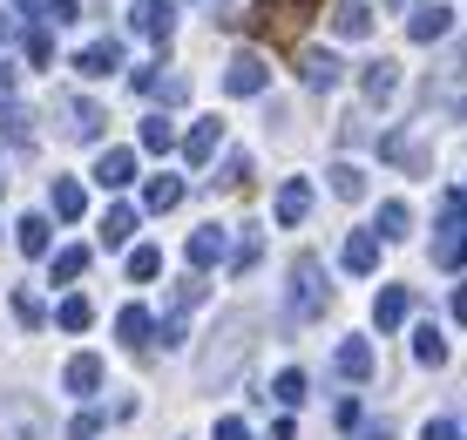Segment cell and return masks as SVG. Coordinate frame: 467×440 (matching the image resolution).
Instances as JSON below:
<instances>
[{
  "label": "cell",
  "mask_w": 467,
  "mask_h": 440,
  "mask_svg": "<svg viewBox=\"0 0 467 440\" xmlns=\"http://www.w3.org/2000/svg\"><path fill=\"white\" fill-rule=\"evenodd\" d=\"M413 360H420V366H447V339H441V325H420V332H413Z\"/></svg>",
  "instance_id": "26"
},
{
  "label": "cell",
  "mask_w": 467,
  "mask_h": 440,
  "mask_svg": "<svg viewBox=\"0 0 467 440\" xmlns=\"http://www.w3.org/2000/svg\"><path fill=\"white\" fill-rule=\"evenodd\" d=\"M454 319H461V325H467V285H461V291H454Z\"/></svg>",
  "instance_id": "46"
},
{
  "label": "cell",
  "mask_w": 467,
  "mask_h": 440,
  "mask_svg": "<svg viewBox=\"0 0 467 440\" xmlns=\"http://www.w3.org/2000/svg\"><path fill=\"white\" fill-rule=\"evenodd\" d=\"M461 440H467V434H461Z\"/></svg>",
  "instance_id": "50"
},
{
  "label": "cell",
  "mask_w": 467,
  "mask_h": 440,
  "mask_svg": "<svg viewBox=\"0 0 467 440\" xmlns=\"http://www.w3.org/2000/svg\"><path fill=\"white\" fill-rule=\"evenodd\" d=\"M407 35L420 41V47H427V41H447V35H454V14H447L441 0H427V7L413 14V21H407Z\"/></svg>",
  "instance_id": "14"
},
{
  "label": "cell",
  "mask_w": 467,
  "mask_h": 440,
  "mask_svg": "<svg viewBox=\"0 0 467 440\" xmlns=\"http://www.w3.org/2000/svg\"><path fill=\"white\" fill-rule=\"evenodd\" d=\"M407 224H413V210L393 197V204H379V224H373V231H379V237H407Z\"/></svg>",
  "instance_id": "33"
},
{
  "label": "cell",
  "mask_w": 467,
  "mask_h": 440,
  "mask_svg": "<svg viewBox=\"0 0 467 440\" xmlns=\"http://www.w3.org/2000/svg\"><path fill=\"white\" fill-rule=\"evenodd\" d=\"M217 142H223V122L211 116V122H197V129L183 136V156H190V162H211V156H217Z\"/></svg>",
  "instance_id": "22"
},
{
  "label": "cell",
  "mask_w": 467,
  "mask_h": 440,
  "mask_svg": "<svg viewBox=\"0 0 467 440\" xmlns=\"http://www.w3.org/2000/svg\"><path fill=\"white\" fill-rule=\"evenodd\" d=\"M271 89V61L265 55H231V68H223V95H265Z\"/></svg>",
  "instance_id": "3"
},
{
  "label": "cell",
  "mask_w": 467,
  "mask_h": 440,
  "mask_svg": "<svg viewBox=\"0 0 467 440\" xmlns=\"http://www.w3.org/2000/svg\"><path fill=\"white\" fill-rule=\"evenodd\" d=\"M14 41V14H0V47H7Z\"/></svg>",
  "instance_id": "47"
},
{
  "label": "cell",
  "mask_w": 467,
  "mask_h": 440,
  "mask_svg": "<svg viewBox=\"0 0 467 440\" xmlns=\"http://www.w3.org/2000/svg\"><path fill=\"white\" fill-rule=\"evenodd\" d=\"M217 440H251V427L244 420H217Z\"/></svg>",
  "instance_id": "44"
},
{
  "label": "cell",
  "mask_w": 467,
  "mask_h": 440,
  "mask_svg": "<svg viewBox=\"0 0 467 440\" xmlns=\"http://www.w3.org/2000/svg\"><path fill=\"white\" fill-rule=\"evenodd\" d=\"M156 271H163V251H156V244H136V251H129V278H136V285H150Z\"/></svg>",
  "instance_id": "31"
},
{
  "label": "cell",
  "mask_w": 467,
  "mask_h": 440,
  "mask_svg": "<svg viewBox=\"0 0 467 440\" xmlns=\"http://www.w3.org/2000/svg\"><path fill=\"white\" fill-rule=\"evenodd\" d=\"M142 204H150V210H176V204H183V183H176V176H150Z\"/></svg>",
  "instance_id": "30"
},
{
  "label": "cell",
  "mask_w": 467,
  "mask_h": 440,
  "mask_svg": "<svg viewBox=\"0 0 467 440\" xmlns=\"http://www.w3.org/2000/svg\"><path fill=\"white\" fill-rule=\"evenodd\" d=\"M223 190H244L251 183V156H223V176H217Z\"/></svg>",
  "instance_id": "38"
},
{
  "label": "cell",
  "mask_w": 467,
  "mask_h": 440,
  "mask_svg": "<svg viewBox=\"0 0 467 440\" xmlns=\"http://www.w3.org/2000/svg\"><path fill=\"white\" fill-rule=\"evenodd\" d=\"M332 366H339V380H373V339H339V352H332Z\"/></svg>",
  "instance_id": "10"
},
{
  "label": "cell",
  "mask_w": 467,
  "mask_h": 440,
  "mask_svg": "<svg viewBox=\"0 0 467 440\" xmlns=\"http://www.w3.org/2000/svg\"><path fill=\"white\" fill-rule=\"evenodd\" d=\"M298 68H305V89H318V95H326V89H339L346 61L332 55V47H305V61H298Z\"/></svg>",
  "instance_id": "9"
},
{
  "label": "cell",
  "mask_w": 467,
  "mask_h": 440,
  "mask_svg": "<svg viewBox=\"0 0 467 440\" xmlns=\"http://www.w3.org/2000/svg\"><path fill=\"white\" fill-rule=\"evenodd\" d=\"M47 210H55L61 224H75L88 210V197H82V183H75V176H55V183H47Z\"/></svg>",
  "instance_id": "19"
},
{
  "label": "cell",
  "mask_w": 467,
  "mask_h": 440,
  "mask_svg": "<svg viewBox=\"0 0 467 440\" xmlns=\"http://www.w3.org/2000/svg\"><path fill=\"white\" fill-rule=\"evenodd\" d=\"M312 7H318V0H265L251 27H257V35H292V27H298Z\"/></svg>",
  "instance_id": "6"
},
{
  "label": "cell",
  "mask_w": 467,
  "mask_h": 440,
  "mask_svg": "<svg viewBox=\"0 0 467 440\" xmlns=\"http://www.w3.org/2000/svg\"><path fill=\"white\" fill-rule=\"evenodd\" d=\"M7 142H35V116L27 109H7Z\"/></svg>",
  "instance_id": "40"
},
{
  "label": "cell",
  "mask_w": 467,
  "mask_h": 440,
  "mask_svg": "<svg viewBox=\"0 0 467 440\" xmlns=\"http://www.w3.org/2000/svg\"><path fill=\"white\" fill-rule=\"evenodd\" d=\"M129 27H136L142 41H170V27H176V0H136Z\"/></svg>",
  "instance_id": "7"
},
{
  "label": "cell",
  "mask_w": 467,
  "mask_h": 440,
  "mask_svg": "<svg viewBox=\"0 0 467 440\" xmlns=\"http://www.w3.org/2000/svg\"><path fill=\"white\" fill-rule=\"evenodd\" d=\"M407 312H413V291H407V285H386L379 299H373V325H379V332H393Z\"/></svg>",
  "instance_id": "21"
},
{
  "label": "cell",
  "mask_w": 467,
  "mask_h": 440,
  "mask_svg": "<svg viewBox=\"0 0 467 440\" xmlns=\"http://www.w3.org/2000/svg\"><path fill=\"white\" fill-rule=\"evenodd\" d=\"M359 89H366V102H393L400 95V61H366V75H359Z\"/></svg>",
  "instance_id": "15"
},
{
  "label": "cell",
  "mask_w": 467,
  "mask_h": 440,
  "mask_svg": "<svg viewBox=\"0 0 467 440\" xmlns=\"http://www.w3.org/2000/svg\"><path fill=\"white\" fill-rule=\"evenodd\" d=\"M102 109H95V102H82V95H75V102H68V136H82V142H95V136H102Z\"/></svg>",
  "instance_id": "24"
},
{
  "label": "cell",
  "mask_w": 467,
  "mask_h": 440,
  "mask_svg": "<svg viewBox=\"0 0 467 440\" xmlns=\"http://www.w3.org/2000/svg\"><path fill=\"white\" fill-rule=\"evenodd\" d=\"M318 312H326V265L305 251L292 265V319H318Z\"/></svg>",
  "instance_id": "2"
},
{
  "label": "cell",
  "mask_w": 467,
  "mask_h": 440,
  "mask_svg": "<svg viewBox=\"0 0 467 440\" xmlns=\"http://www.w3.org/2000/svg\"><path fill=\"white\" fill-rule=\"evenodd\" d=\"M420 440H461V434H454V420H447V414H433L427 427H420Z\"/></svg>",
  "instance_id": "41"
},
{
  "label": "cell",
  "mask_w": 467,
  "mask_h": 440,
  "mask_svg": "<svg viewBox=\"0 0 467 440\" xmlns=\"http://www.w3.org/2000/svg\"><path fill=\"white\" fill-rule=\"evenodd\" d=\"M27 61H35V68H47V61H55V35H47V21L27 35Z\"/></svg>",
  "instance_id": "37"
},
{
  "label": "cell",
  "mask_w": 467,
  "mask_h": 440,
  "mask_svg": "<svg viewBox=\"0 0 467 440\" xmlns=\"http://www.w3.org/2000/svg\"><path fill=\"white\" fill-rule=\"evenodd\" d=\"M14 7H35V14H47V0H14Z\"/></svg>",
  "instance_id": "48"
},
{
  "label": "cell",
  "mask_w": 467,
  "mask_h": 440,
  "mask_svg": "<svg viewBox=\"0 0 467 440\" xmlns=\"http://www.w3.org/2000/svg\"><path fill=\"white\" fill-rule=\"evenodd\" d=\"M14 244H21L27 257H47V217H21L14 224Z\"/></svg>",
  "instance_id": "28"
},
{
  "label": "cell",
  "mask_w": 467,
  "mask_h": 440,
  "mask_svg": "<svg viewBox=\"0 0 467 440\" xmlns=\"http://www.w3.org/2000/svg\"><path fill=\"white\" fill-rule=\"evenodd\" d=\"M0 190H7V176H0Z\"/></svg>",
  "instance_id": "49"
},
{
  "label": "cell",
  "mask_w": 467,
  "mask_h": 440,
  "mask_svg": "<svg viewBox=\"0 0 467 440\" xmlns=\"http://www.w3.org/2000/svg\"><path fill=\"white\" fill-rule=\"evenodd\" d=\"M346 271H352V278L379 271V231H352V237H346Z\"/></svg>",
  "instance_id": "20"
},
{
  "label": "cell",
  "mask_w": 467,
  "mask_h": 440,
  "mask_svg": "<svg viewBox=\"0 0 467 440\" xmlns=\"http://www.w3.org/2000/svg\"><path fill=\"white\" fill-rule=\"evenodd\" d=\"M55 325H61V332H88V325H95V305H88V299H61V305H55Z\"/></svg>",
  "instance_id": "27"
},
{
  "label": "cell",
  "mask_w": 467,
  "mask_h": 440,
  "mask_svg": "<svg viewBox=\"0 0 467 440\" xmlns=\"http://www.w3.org/2000/svg\"><path fill=\"white\" fill-rule=\"evenodd\" d=\"M379 156H393L400 170H413V176H427V170H433V156H427L413 136H400V129H393V136H379Z\"/></svg>",
  "instance_id": "16"
},
{
  "label": "cell",
  "mask_w": 467,
  "mask_h": 440,
  "mask_svg": "<svg viewBox=\"0 0 467 440\" xmlns=\"http://www.w3.org/2000/svg\"><path fill=\"white\" fill-rule=\"evenodd\" d=\"M332 35L366 41V35H373V7H366V0H339V7H332Z\"/></svg>",
  "instance_id": "18"
},
{
  "label": "cell",
  "mask_w": 467,
  "mask_h": 440,
  "mask_svg": "<svg viewBox=\"0 0 467 440\" xmlns=\"http://www.w3.org/2000/svg\"><path fill=\"white\" fill-rule=\"evenodd\" d=\"M352 440H393V427H386V420H359V427H352Z\"/></svg>",
  "instance_id": "42"
},
{
  "label": "cell",
  "mask_w": 467,
  "mask_h": 440,
  "mask_svg": "<svg viewBox=\"0 0 467 440\" xmlns=\"http://www.w3.org/2000/svg\"><path fill=\"white\" fill-rule=\"evenodd\" d=\"M47 271H55V285H75L88 271V251H82V244H68V251H55V265H47Z\"/></svg>",
  "instance_id": "29"
},
{
  "label": "cell",
  "mask_w": 467,
  "mask_h": 440,
  "mask_svg": "<svg viewBox=\"0 0 467 440\" xmlns=\"http://www.w3.org/2000/svg\"><path fill=\"white\" fill-rule=\"evenodd\" d=\"M61 393H75V400L102 393V360H95V352H75L68 372H61Z\"/></svg>",
  "instance_id": "11"
},
{
  "label": "cell",
  "mask_w": 467,
  "mask_h": 440,
  "mask_svg": "<svg viewBox=\"0 0 467 440\" xmlns=\"http://www.w3.org/2000/svg\"><path fill=\"white\" fill-rule=\"evenodd\" d=\"M116 339H122L129 352H142V346L156 339V319L142 312V305H122V312H116Z\"/></svg>",
  "instance_id": "17"
},
{
  "label": "cell",
  "mask_w": 467,
  "mask_h": 440,
  "mask_svg": "<svg viewBox=\"0 0 467 440\" xmlns=\"http://www.w3.org/2000/svg\"><path fill=\"white\" fill-rule=\"evenodd\" d=\"M0 109H14V68L0 61Z\"/></svg>",
  "instance_id": "45"
},
{
  "label": "cell",
  "mask_w": 467,
  "mask_h": 440,
  "mask_svg": "<svg viewBox=\"0 0 467 440\" xmlns=\"http://www.w3.org/2000/svg\"><path fill=\"white\" fill-rule=\"evenodd\" d=\"M433 265H447V271H461V265H467V204H461V197H447V204H441V237H433Z\"/></svg>",
  "instance_id": "1"
},
{
  "label": "cell",
  "mask_w": 467,
  "mask_h": 440,
  "mask_svg": "<svg viewBox=\"0 0 467 440\" xmlns=\"http://www.w3.org/2000/svg\"><path fill=\"white\" fill-rule=\"evenodd\" d=\"M41 21H47V27H75V21H82V7H75V0H47Z\"/></svg>",
  "instance_id": "39"
},
{
  "label": "cell",
  "mask_w": 467,
  "mask_h": 440,
  "mask_svg": "<svg viewBox=\"0 0 467 440\" xmlns=\"http://www.w3.org/2000/svg\"><path fill=\"white\" fill-rule=\"evenodd\" d=\"M0 440H47V420L35 400H0Z\"/></svg>",
  "instance_id": "4"
},
{
  "label": "cell",
  "mask_w": 467,
  "mask_h": 440,
  "mask_svg": "<svg viewBox=\"0 0 467 440\" xmlns=\"http://www.w3.org/2000/svg\"><path fill=\"white\" fill-rule=\"evenodd\" d=\"M257 251H265V231H257V224H244V237H237V251H231V271H251Z\"/></svg>",
  "instance_id": "34"
},
{
  "label": "cell",
  "mask_w": 467,
  "mask_h": 440,
  "mask_svg": "<svg viewBox=\"0 0 467 440\" xmlns=\"http://www.w3.org/2000/svg\"><path fill=\"white\" fill-rule=\"evenodd\" d=\"M142 150H150V156H170V150H176V129H170L163 116H150V122H142Z\"/></svg>",
  "instance_id": "32"
},
{
  "label": "cell",
  "mask_w": 467,
  "mask_h": 440,
  "mask_svg": "<svg viewBox=\"0 0 467 440\" xmlns=\"http://www.w3.org/2000/svg\"><path fill=\"white\" fill-rule=\"evenodd\" d=\"M129 237H136V210H129V204H109V217H102V244H109V251H122Z\"/></svg>",
  "instance_id": "23"
},
{
  "label": "cell",
  "mask_w": 467,
  "mask_h": 440,
  "mask_svg": "<svg viewBox=\"0 0 467 440\" xmlns=\"http://www.w3.org/2000/svg\"><path fill=\"white\" fill-rule=\"evenodd\" d=\"M332 197H346V204H359L366 197V170H359V162H332Z\"/></svg>",
  "instance_id": "25"
},
{
  "label": "cell",
  "mask_w": 467,
  "mask_h": 440,
  "mask_svg": "<svg viewBox=\"0 0 467 440\" xmlns=\"http://www.w3.org/2000/svg\"><path fill=\"white\" fill-rule=\"evenodd\" d=\"M305 210H312V183H305V176H285V183H278V204H271V224H278V231H298Z\"/></svg>",
  "instance_id": "5"
},
{
  "label": "cell",
  "mask_w": 467,
  "mask_h": 440,
  "mask_svg": "<svg viewBox=\"0 0 467 440\" xmlns=\"http://www.w3.org/2000/svg\"><path fill=\"white\" fill-rule=\"evenodd\" d=\"M75 68H82L88 81H109V75L122 68V41H88L82 55H75Z\"/></svg>",
  "instance_id": "13"
},
{
  "label": "cell",
  "mask_w": 467,
  "mask_h": 440,
  "mask_svg": "<svg viewBox=\"0 0 467 440\" xmlns=\"http://www.w3.org/2000/svg\"><path fill=\"white\" fill-rule=\"evenodd\" d=\"M271 400H278V406H298V400H305V372H278V380H271Z\"/></svg>",
  "instance_id": "36"
},
{
  "label": "cell",
  "mask_w": 467,
  "mask_h": 440,
  "mask_svg": "<svg viewBox=\"0 0 467 440\" xmlns=\"http://www.w3.org/2000/svg\"><path fill=\"white\" fill-rule=\"evenodd\" d=\"M223 251H231V231H223V224H203V231H190V244H183V257H190L197 271L223 265Z\"/></svg>",
  "instance_id": "8"
},
{
  "label": "cell",
  "mask_w": 467,
  "mask_h": 440,
  "mask_svg": "<svg viewBox=\"0 0 467 440\" xmlns=\"http://www.w3.org/2000/svg\"><path fill=\"white\" fill-rule=\"evenodd\" d=\"M95 183L102 190H129L136 183V150H102L95 156Z\"/></svg>",
  "instance_id": "12"
},
{
  "label": "cell",
  "mask_w": 467,
  "mask_h": 440,
  "mask_svg": "<svg viewBox=\"0 0 467 440\" xmlns=\"http://www.w3.org/2000/svg\"><path fill=\"white\" fill-rule=\"evenodd\" d=\"M14 319H21L27 332H35V325H47V305L35 299V291H14Z\"/></svg>",
  "instance_id": "35"
},
{
  "label": "cell",
  "mask_w": 467,
  "mask_h": 440,
  "mask_svg": "<svg viewBox=\"0 0 467 440\" xmlns=\"http://www.w3.org/2000/svg\"><path fill=\"white\" fill-rule=\"evenodd\" d=\"M102 434V414H75V440H95Z\"/></svg>",
  "instance_id": "43"
}]
</instances>
